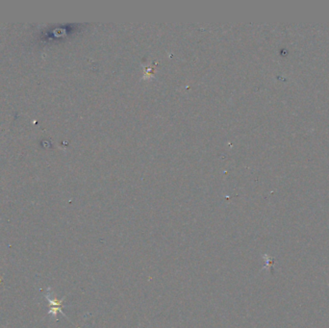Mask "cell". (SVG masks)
Segmentation results:
<instances>
[{
	"label": "cell",
	"instance_id": "cell-1",
	"mask_svg": "<svg viewBox=\"0 0 329 328\" xmlns=\"http://www.w3.org/2000/svg\"><path fill=\"white\" fill-rule=\"evenodd\" d=\"M45 298H46V299L49 300V302H50V312H49L50 315H51L53 318L56 319V318H57L58 313H61L64 317L67 318V316L65 315V313H64L63 310H62L63 303H64V301H65L66 298H63L62 299H57V298H55V297L53 296V293H52L51 289L49 288L46 290Z\"/></svg>",
	"mask_w": 329,
	"mask_h": 328
}]
</instances>
